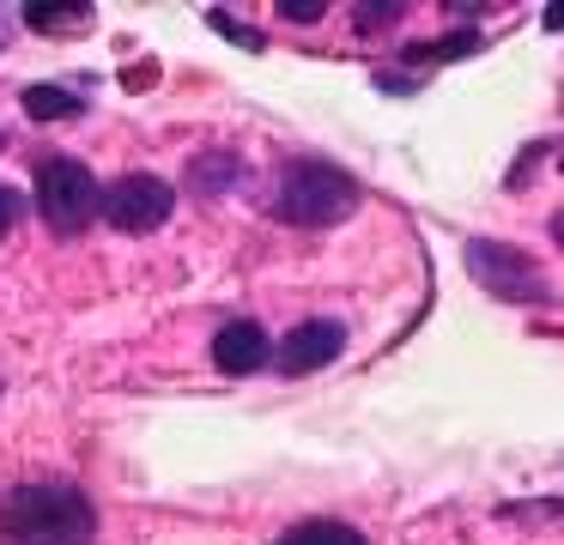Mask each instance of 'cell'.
Returning a JSON list of instances; mask_svg holds the SVG:
<instances>
[{
    "label": "cell",
    "instance_id": "cell-1",
    "mask_svg": "<svg viewBox=\"0 0 564 545\" xmlns=\"http://www.w3.org/2000/svg\"><path fill=\"white\" fill-rule=\"evenodd\" d=\"M98 515L74 484H13L0 491V545H91Z\"/></svg>",
    "mask_w": 564,
    "mask_h": 545
},
{
    "label": "cell",
    "instance_id": "cell-2",
    "mask_svg": "<svg viewBox=\"0 0 564 545\" xmlns=\"http://www.w3.org/2000/svg\"><path fill=\"white\" fill-rule=\"evenodd\" d=\"M358 206V182L346 170L322 164V157H297V164L280 170V188H273V212L285 225H304V230H322V225H340L352 218Z\"/></svg>",
    "mask_w": 564,
    "mask_h": 545
},
{
    "label": "cell",
    "instance_id": "cell-3",
    "mask_svg": "<svg viewBox=\"0 0 564 545\" xmlns=\"http://www.w3.org/2000/svg\"><path fill=\"white\" fill-rule=\"evenodd\" d=\"M37 206L55 230H79V225H91V212H104V188L74 157H43L37 164Z\"/></svg>",
    "mask_w": 564,
    "mask_h": 545
},
{
    "label": "cell",
    "instance_id": "cell-4",
    "mask_svg": "<svg viewBox=\"0 0 564 545\" xmlns=\"http://www.w3.org/2000/svg\"><path fill=\"white\" fill-rule=\"evenodd\" d=\"M467 273L503 303H552V285L540 279V266L528 261L522 249L510 242H491V237H474L467 242Z\"/></svg>",
    "mask_w": 564,
    "mask_h": 545
},
{
    "label": "cell",
    "instance_id": "cell-5",
    "mask_svg": "<svg viewBox=\"0 0 564 545\" xmlns=\"http://www.w3.org/2000/svg\"><path fill=\"white\" fill-rule=\"evenodd\" d=\"M176 212V194L164 176H147V170H134V176L110 182L104 188V218H110L116 230H128V237H140V230H159L164 218Z\"/></svg>",
    "mask_w": 564,
    "mask_h": 545
},
{
    "label": "cell",
    "instance_id": "cell-6",
    "mask_svg": "<svg viewBox=\"0 0 564 545\" xmlns=\"http://www.w3.org/2000/svg\"><path fill=\"white\" fill-rule=\"evenodd\" d=\"M340 351H346L340 321H297L292 334L273 346V363H280L285 375H310V370H322V363H334Z\"/></svg>",
    "mask_w": 564,
    "mask_h": 545
},
{
    "label": "cell",
    "instance_id": "cell-7",
    "mask_svg": "<svg viewBox=\"0 0 564 545\" xmlns=\"http://www.w3.org/2000/svg\"><path fill=\"white\" fill-rule=\"evenodd\" d=\"M213 363H219L225 375H256L261 363H273V339L261 334L256 321H225L219 334H213Z\"/></svg>",
    "mask_w": 564,
    "mask_h": 545
},
{
    "label": "cell",
    "instance_id": "cell-8",
    "mask_svg": "<svg viewBox=\"0 0 564 545\" xmlns=\"http://www.w3.org/2000/svg\"><path fill=\"white\" fill-rule=\"evenodd\" d=\"M273 545H365V533L346 527V521H304V527H292Z\"/></svg>",
    "mask_w": 564,
    "mask_h": 545
},
{
    "label": "cell",
    "instance_id": "cell-9",
    "mask_svg": "<svg viewBox=\"0 0 564 545\" xmlns=\"http://www.w3.org/2000/svg\"><path fill=\"white\" fill-rule=\"evenodd\" d=\"M25 109H31V116H37V121H62V116H79V103H74V97H67V91H62V85H31V91H25Z\"/></svg>",
    "mask_w": 564,
    "mask_h": 545
},
{
    "label": "cell",
    "instance_id": "cell-10",
    "mask_svg": "<svg viewBox=\"0 0 564 545\" xmlns=\"http://www.w3.org/2000/svg\"><path fill=\"white\" fill-rule=\"evenodd\" d=\"M25 24H37V31H86L91 7H25Z\"/></svg>",
    "mask_w": 564,
    "mask_h": 545
},
{
    "label": "cell",
    "instance_id": "cell-11",
    "mask_svg": "<svg viewBox=\"0 0 564 545\" xmlns=\"http://www.w3.org/2000/svg\"><path fill=\"white\" fill-rule=\"evenodd\" d=\"M462 48H479V36L462 31V36H449V43H425V48H413V61H455Z\"/></svg>",
    "mask_w": 564,
    "mask_h": 545
},
{
    "label": "cell",
    "instance_id": "cell-12",
    "mask_svg": "<svg viewBox=\"0 0 564 545\" xmlns=\"http://www.w3.org/2000/svg\"><path fill=\"white\" fill-rule=\"evenodd\" d=\"M237 176H243V164H237V157H225V164H200L195 170V188H219V182H237Z\"/></svg>",
    "mask_w": 564,
    "mask_h": 545
},
{
    "label": "cell",
    "instance_id": "cell-13",
    "mask_svg": "<svg viewBox=\"0 0 564 545\" xmlns=\"http://www.w3.org/2000/svg\"><path fill=\"white\" fill-rule=\"evenodd\" d=\"M213 31L219 36H231V43H243V48H261V36L249 31V24H237V19H225V12H213Z\"/></svg>",
    "mask_w": 564,
    "mask_h": 545
},
{
    "label": "cell",
    "instance_id": "cell-14",
    "mask_svg": "<svg viewBox=\"0 0 564 545\" xmlns=\"http://www.w3.org/2000/svg\"><path fill=\"white\" fill-rule=\"evenodd\" d=\"M19 212H25V200H19V188H7V182H0V237H7V230L19 225Z\"/></svg>",
    "mask_w": 564,
    "mask_h": 545
},
{
    "label": "cell",
    "instance_id": "cell-15",
    "mask_svg": "<svg viewBox=\"0 0 564 545\" xmlns=\"http://www.w3.org/2000/svg\"><path fill=\"white\" fill-rule=\"evenodd\" d=\"M280 12H285L292 24H316V19H322V0H280Z\"/></svg>",
    "mask_w": 564,
    "mask_h": 545
},
{
    "label": "cell",
    "instance_id": "cell-16",
    "mask_svg": "<svg viewBox=\"0 0 564 545\" xmlns=\"http://www.w3.org/2000/svg\"><path fill=\"white\" fill-rule=\"evenodd\" d=\"M401 19V7H370V12H358V24H394Z\"/></svg>",
    "mask_w": 564,
    "mask_h": 545
},
{
    "label": "cell",
    "instance_id": "cell-17",
    "mask_svg": "<svg viewBox=\"0 0 564 545\" xmlns=\"http://www.w3.org/2000/svg\"><path fill=\"white\" fill-rule=\"evenodd\" d=\"M546 24H552V31H564V0H558V7L546 12Z\"/></svg>",
    "mask_w": 564,
    "mask_h": 545
},
{
    "label": "cell",
    "instance_id": "cell-18",
    "mask_svg": "<svg viewBox=\"0 0 564 545\" xmlns=\"http://www.w3.org/2000/svg\"><path fill=\"white\" fill-rule=\"evenodd\" d=\"M552 237H558V249H564V212H552Z\"/></svg>",
    "mask_w": 564,
    "mask_h": 545
}]
</instances>
